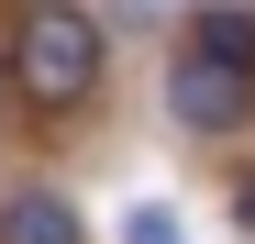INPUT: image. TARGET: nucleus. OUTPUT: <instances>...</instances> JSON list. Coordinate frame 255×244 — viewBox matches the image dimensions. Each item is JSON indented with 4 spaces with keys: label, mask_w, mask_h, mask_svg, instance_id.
Returning a JSON list of instances; mask_svg holds the SVG:
<instances>
[{
    "label": "nucleus",
    "mask_w": 255,
    "mask_h": 244,
    "mask_svg": "<svg viewBox=\"0 0 255 244\" xmlns=\"http://www.w3.org/2000/svg\"><path fill=\"white\" fill-rule=\"evenodd\" d=\"M122 244H178V211H155V200H133V211H122Z\"/></svg>",
    "instance_id": "5"
},
{
    "label": "nucleus",
    "mask_w": 255,
    "mask_h": 244,
    "mask_svg": "<svg viewBox=\"0 0 255 244\" xmlns=\"http://www.w3.org/2000/svg\"><path fill=\"white\" fill-rule=\"evenodd\" d=\"M0 244H78V211L56 189H11L0 200Z\"/></svg>",
    "instance_id": "3"
},
{
    "label": "nucleus",
    "mask_w": 255,
    "mask_h": 244,
    "mask_svg": "<svg viewBox=\"0 0 255 244\" xmlns=\"http://www.w3.org/2000/svg\"><path fill=\"white\" fill-rule=\"evenodd\" d=\"M233 222H244V233H255V178H244V189H233Z\"/></svg>",
    "instance_id": "6"
},
{
    "label": "nucleus",
    "mask_w": 255,
    "mask_h": 244,
    "mask_svg": "<svg viewBox=\"0 0 255 244\" xmlns=\"http://www.w3.org/2000/svg\"><path fill=\"white\" fill-rule=\"evenodd\" d=\"M166 111H178L189 133H233V122L255 111V78H244V67H211V56H178V78H166Z\"/></svg>",
    "instance_id": "2"
},
{
    "label": "nucleus",
    "mask_w": 255,
    "mask_h": 244,
    "mask_svg": "<svg viewBox=\"0 0 255 244\" xmlns=\"http://www.w3.org/2000/svg\"><path fill=\"white\" fill-rule=\"evenodd\" d=\"M189 56H211V67H244V78H255V11H200Z\"/></svg>",
    "instance_id": "4"
},
{
    "label": "nucleus",
    "mask_w": 255,
    "mask_h": 244,
    "mask_svg": "<svg viewBox=\"0 0 255 244\" xmlns=\"http://www.w3.org/2000/svg\"><path fill=\"white\" fill-rule=\"evenodd\" d=\"M11 78H22L45 111L89 100V89H100V22L78 11V0H33L22 33H11Z\"/></svg>",
    "instance_id": "1"
}]
</instances>
